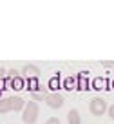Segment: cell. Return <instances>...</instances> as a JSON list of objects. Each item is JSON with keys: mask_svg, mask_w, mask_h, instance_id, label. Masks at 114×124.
Returning <instances> with one entry per match:
<instances>
[{"mask_svg": "<svg viewBox=\"0 0 114 124\" xmlns=\"http://www.w3.org/2000/svg\"><path fill=\"white\" fill-rule=\"evenodd\" d=\"M107 111H109V117L114 120V104H112V106H109V109H107Z\"/></svg>", "mask_w": 114, "mask_h": 124, "instance_id": "13", "label": "cell"}, {"mask_svg": "<svg viewBox=\"0 0 114 124\" xmlns=\"http://www.w3.org/2000/svg\"><path fill=\"white\" fill-rule=\"evenodd\" d=\"M38 115H40V108H38V102L34 101H29L25 104V108H24L22 111V120L25 124H34L38 120Z\"/></svg>", "mask_w": 114, "mask_h": 124, "instance_id": "1", "label": "cell"}, {"mask_svg": "<svg viewBox=\"0 0 114 124\" xmlns=\"http://www.w3.org/2000/svg\"><path fill=\"white\" fill-rule=\"evenodd\" d=\"M22 75L25 78H38V75H40V68L34 66V64H25V66L22 68Z\"/></svg>", "mask_w": 114, "mask_h": 124, "instance_id": "5", "label": "cell"}, {"mask_svg": "<svg viewBox=\"0 0 114 124\" xmlns=\"http://www.w3.org/2000/svg\"><path fill=\"white\" fill-rule=\"evenodd\" d=\"M9 111H13L11 97H7V99H0V113H9Z\"/></svg>", "mask_w": 114, "mask_h": 124, "instance_id": "7", "label": "cell"}, {"mask_svg": "<svg viewBox=\"0 0 114 124\" xmlns=\"http://www.w3.org/2000/svg\"><path fill=\"white\" fill-rule=\"evenodd\" d=\"M76 80H78V86H76L78 89H87V88H89V80L85 78V75H83V73L78 75V77H76Z\"/></svg>", "mask_w": 114, "mask_h": 124, "instance_id": "9", "label": "cell"}, {"mask_svg": "<svg viewBox=\"0 0 114 124\" xmlns=\"http://www.w3.org/2000/svg\"><path fill=\"white\" fill-rule=\"evenodd\" d=\"M7 84L11 86L13 89H22L24 86H25V80H24V77H20V75H16L15 73V70L9 73V80H7Z\"/></svg>", "mask_w": 114, "mask_h": 124, "instance_id": "4", "label": "cell"}, {"mask_svg": "<svg viewBox=\"0 0 114 124\" xmlns=\"http://www.w3.org/2000/svg\"><path fill=\"white\" fill-rule=\"evenodd\" d=\"M101 66H105V68H114V60H103Z\"/></svg>", "mask_w": 114, "mask_h": 124, "instance_id": "11", "label": "cell"}, {"mask_svg": "<svg viewBox=\"0 0 114 124\" xmlns=\"http://www.w3.org/2000/svg\"><path fill=\"white\" fill-rule=\"evenodd\" d=\"M107 109H109V106H107V102L103 101V99H100V97L92 99V101L89 102V111H91L92 115H96V117L103 115V113H105Z\"/></svg>", "mask_w": 114, "mask_h": 124, "instance_id": "2", "label": "cell"}, {"mask_svg": "<svg viewBox=\"0 0 114 124\" xmlns=\"http://www.w3.org/2000/svg\"><path fill=\"white\" fill-rule=\"evenodd\" d=\"M63 88H65V89H74V88H76V86H74V78H65Z\"/></svg>", "mask_w": 114, "mask_h": 124, "instance_id": "10", "label": "cell"}, {"mask_svg": "<svg viewBox=\"0 0 114 124\" xmlns=\"http://www.w3.org/2000/svg\"><path fill=\"white\" fill-rule=\"evenodd\" d=\"M27 89H29L31 93H36V89L40 91V89H42V86H40L38 78H27Z\"/></svg>", "mask_w": 114, "mask_h": 124, "instance_id": "8", "label": "cell"}, {"mask_svg": "<svg viewBox=\"0 0 114 124\" xmlns=\"http://www.w3.org/2000/svg\"><path fill=\"white\" fill-rule=\"evenodd\" d=\"M6 77V70H0V78H4Z\"/></svg>", "mask_w": 114, "mask_h": 124, "instance_id": "14", "label": "cell"}, {"mask_svg": "<svg viewBox=\"0 0 114 124\" xmlns=\"http://www.w3.org/2000/svg\"><path fill=\"white\" fill-rule=\"evenodd\" d=\"M67 122H69V124H82V117H80V111L72 108L71 111L67 113Z\"/></svg>", "mask_w": 114, "mask_h": 124, "instance_id": "6", "label": "cell"}, {"mask_svg": "<svg viewBox=\"0 0 114 124\" xmlns=\"http://www.w3.org/2000/svg\"><path fill=\"white\" fill-rule=\"evenodd\" d=\"M45 124H60V120H58L56 117H51V119L45 120Z\"/></svg>", "mask_w": 114, "mask_h": 124, "instance_id": "12", "label": "cell"}, {"mask_svg": "<svg viewBox=\"0 0 114 124\" xmlns=\"http://www.w3.org/2000/svg\"><path fill=\"white\" fill-rule=\"evenodd\" d=\"M112 86H114V80H112Z\"/></svg>", "mask_w": 114, "mask_h": 124, "instance_id": "15", "label": "cell"}, {"mask_svg": "<svg viewBox=\"0 0 114 124\" xmlns=\"http://www.w3.org/2000/svg\"><path fill=\"white\" fill-rule=\"evenodd\" d=\"M45 104L53 109H60L63 106V97H62L60 93H49L45 97Z\"/></svg>", "mask_w": 114, "mask_h": 124, "instance_id": "3", "label": "cell"}]
</instances>
